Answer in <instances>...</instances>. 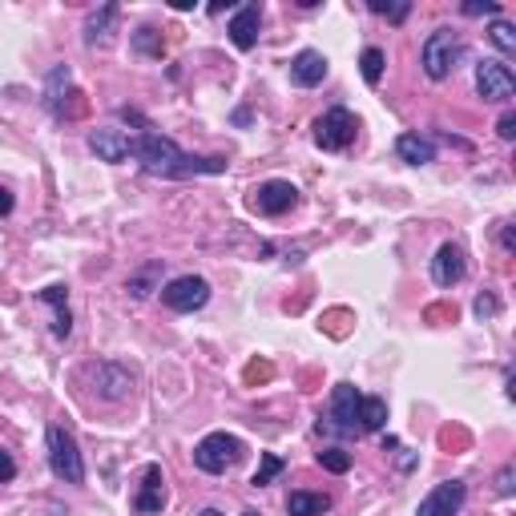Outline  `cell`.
I'll return each instance as SVG.
<instances>
[{"label":"cell","mask_w":516,"mask_h":516,"mask_svg":"<svg viewBox=\"0 0 516 516\" xmlns=\"http://www.w3.org/2000/svg\"><path fill=\"white\" fill-rule=\"evenodd\" d=\"M129 154H134L149 174H162V177H194V174L227 170V157H194L177 142H170V137H162V134H149V129L129 142Z\"/></svg>","instance_id":"1"},{"label":"cell","mask_w":516,"mask_h":516,"mask_svg":"<svg viewBox=\"0 0 516 516\" xmlns=\"http://www.w3.org/2000/svg\"><path fill=\"white\" fill-rule=\"evenodd\" d=\"M460 57H464V45H460L456 29H436L424 41V49H420V61H424V73L431 81H448V77H452Z\"/></svg>","instance_id":"2"},{"label":"cell","mask_w":516,"mask_h":516,"mask_svg":"<svg viewBox=\"0 0 516 516\" xmlns=\"http://www.w3.org/2000/svg\"><path fill=\"white\" fill-rule=\"evenodd\" d=\"M49 468H53V476L65 481V484L86 481V460H81V452H77V440H73V431L61 428V424L49 428Z\"/></svg>","instance_id":"3"},{"label":"cell","mask_w":516,"mask_h":516,"mask_svg":"<svg viewBox=\"0 0 516 516\" xmlns=\"http://www.w3.org/2000/svg\"><path fill=\"white\" fill-rule=\"evenodd\" d=\"M238 460H242V440L230 436V431H210V436L194 448V464H198L202 472H210V476L230 472Z\"/></svg>","instance_id":"4"},{"label":"cell","mask_w":516,"mask_h":516,"mask_svg":"<svg viewBox=\"0 0 516 516\" xmlns=\"http://www.w3.org/2000/svg\"><path fill=\"white\" fill-rule=\"evenodd\" d=\"M355 134H359V121H355L351 109H327L315 121V146L327 149V154H343L355 142Z\"/></svg>","instance_id":"5"},{"label":"cell","mask_w":516,"mask_h":516,"mask_svg":"<svg viewBox=\"0 0 516 516\" xmlns=\"http://www.w3.org/2000/svg\"><path fill=\"white\" fill-rule=\"evenodd\" d=\"M206 298H210V283H206L202 275H182L162 287V303L177 315L198 311V307H206Z\"/></svg>","instance_id":"6"},{"label":"cell","mask_w":516,"mask_h":516,"mask_svg":"<svg viewBox=\"0 0 516 516\" xmlns=\"http://www.w3.org/2000/svg\"><path fill=\"white\" fill-rule=\"evenodd\" d=\"M476 93L484 101H509L516 93V77L504 61H481L476 65Z\"/></svg>","instance_id":"7"},{"label":"cell","mask_w":516,"mask_h":516,"mask_svg":"<svg viewBox=\"0 0 516 516\" xmlns=\"http://www.w3.org/2000/svg\"><path fill=\"white\" fill-rule=\"evenodd\" d=\"M298 206V190L283 177H270V182H262L255 190V210L267 214V218H278V214L295 210Z\"/></svg>","instance_id":"8"},{"label":"cell","mask_w":516,"mask_h":516,"mask_svg":"<svg viewBox=\"0 0 516 516\" xmlns=\"http://www.w3.org/2000/svg\"><path fill=\"white\" fill-rule=\"evenodd\" d=\"M359 403L363 396L351 388V383H339V388L331 391V431H343V436H351V431H359Z\"/></svg>","instance_id":"9"},{"label":"cell","mask_w":516,"mask_h":516,"mask_svg":"<svg viewBox=\"0 0 516 516\" xmlns=\"http://www.w3.org/2000/svg\"><path fill=\"white\" fill-rule=\"evenodd\" d=\"M464 496H468V488L460 481H444L420 501L416 516H456L460 509H464Z\"/></svg>","instance_id":"10"},{"label":"cell","mask_w":516,"mask_h":516,"mask_svg":"<svg viewBox=\"0 0 516 516\" xmlns=\"http://www.w3.org/2000/svg\"><path fill=\"white\" fill-rule=\"evenodd\" d=\"M93 391L109 403H121V400H129V391H134V375L126 368H117V363H101V368L93 371Z\"/></svg>","instance_id":"11"},{"label":"cell","mask_w":516,"mask_h":516,"mask_svg":"<svg viewBox=\"0 0 516 516\" xmlns=\"http://www.w3.org/2000/svg\"><path fill=\"white\" fill-rule=\"evenodd\" d=\"M464 275H468L464 250H460L456 242H444V247L436 250V258H431V283L436 287H456Z\"/></svg>","instance_id":"12"},{"label":"cell","mask_w":516,"mask_h":516,"mask_svg":"<svg viewBox=\"0 0 516 516\" xmlns=\"http://www.w3.org/2000/svg\"><path fill=\"white\" fill-rule=\"evenodd\" d=\"M258 29H262V5H242L238 13L230 16V41H234V49H242V53H250L258 45Z\"/></svg>","instance_id":"13"},{"label":"cell","mask_w":516,"mask_h":516,"mask_svg":"<svg viewBox=\"0 0 516 516\" xmlns=\"http://www.w3.org/2000/svg\"><path fill=\"white\" fill-rule=\"evenodd\" d=\"M134 509L142 512V516H157L166 509V476H162V468L157 464H149L146 468V476H142V492L134 496Z\"/></svg>","instance_id":"14"},{"label":"cell","mask_w":516,"mask_h":516,"mask_svg":"<svg viewBox=\"0 0 516 516\" xmlns=\"http://www.w3.org/2000/svg\"><path fill=\"white\" fill-rule=\"evenodd\" d=\"M323 77H327V57H323V53L303 49L295 61H290V81H295L298 89H315V86H323Z\"/></svg>","instance_id":"15"},{"label":"cell","mask_w":516,"mask_h":516,"mask_svg":"<svg viewBox=\"0 0 516 516\" xmlns=\"http://www.w3.org/2000/svg\"><path fill=\"white\" fill-rule=\"evenodd\" d=\"M129 142H134V137H126L121 129H93L89 134V149L101 157V162H126Z\"/></svg>","instance_id":"16"},{"label":"cell","mask_w":516,"mask_h":516,"mask_svg":"<svg viewBox=\"0 0 516 516\" xmlns=\"http://www.w3.org/2000/svg\"><path fill=\"white\" fill-rule=\"evenodd\" d=\"M396 154H400L408 166H428V162H436V146H431V137H420V134H400V137H396Z\"/></svg>","instance_id":"17"},{"label":"cell","mask_w":516,"mask_h":516,"mask_svg":"<svg viewBox=\"0 0 516 516\" xmlns=\"http://www.w3.org/2000/svg\"><path fill=\"white\" fill-rule=\"evenodd\" d=\"M73 77H69V69L65 65H57V69L49 73V89H45V101H49V109L57 117H65V97H73Z\"/></svg>","instance_id":"18"},{"label":"cell","mask_w":516,"mask_h":516,"mask_svg":"<svg viewBox=\"0 0 516 516\" xmlns=\"http://www.w3.org/2000/svg\"><path fill=\"white\" fill-rule=\"evenodd\" d=\"M327 509H331V496H323V492H290L287 496L290 516H323Z\"/></svg>","instance_id":"19"},{"label":"cell","mask_w":516,"mask_h":516,"mask_svg":"<svg viewBox=\"0 0 516 516\" xmlns=\"http://www.w3.org/2000/svg\"><path fill=\"white\" fill-rule=\"evenodd\" d=\"M41 303L57 307V323H53V335H57V339H69L73 319H69V307H65V287H45V290H41Z\"/></svg>","instance_id":"20"},{"label":"cell","mask_w":516,"mask_h":516,"mask_svg":"<svg viewBox=\"0 0 516 516\" xmlns=\"http://www.w3.org/2000/svg\"><path fill=\"white\" fill-rule=\"evenodd\" d=\"M114 21H117V5H106L101 13H93L89 25H86V45L109 41V25H114Z\"/></svg>","instance_id":"21"},{"label":"cell","mask_w":516,"mask_h":516,"mask_svg":"<svg viewBox=\"0 0 516 516\" xmlns=\"http://www.w3.org/2000/svg\"><path fill=\"white\" fill-rule=\"evenodd\" d=\"M383 424H388V403L379 396H368L359 403V431H379Z\"/></svg>","instance_id":"22"},{"label":"cell","mask_w":516,"mask_h":516,"mask_svg":"<svg viewBox=\"0 0 516 516\" xmlns=\"http://www.w3.org/2000/svg\"><path fill=\"white\" fill-rule=\"evenodd\" d=\"M383 65H388V57H383V49H363V57H359V73H363V81L368 86H379L383 81Z\"/></svg>","instance_id":"23"},{"label":"cell","mask_w":516,"mask_h":516,"mask_svg":"<svg viewBox=\"0 0 516 516\" xmlns=\"http://www.w3.org/2000/svg\"><path fill=\"white\" fill-rule=\"evenodd\" d=\"M283 468H287V464H283V456H275V452H262V460H258V472H255V481H250V484H255V488L270 484L278 472H283Z\"/></svg>","instance_id":"24"},{"label":"cell","mask_w":516,"mask_h":516,"mask_svg":"<svg viewBox=\"0 0 516 516\" xmlns=\"http://www.w3.org/2000/svg\"><path fill=\"white\" fill-rule=\"evenodd\" d=\"M488 36H492V45H496L501 53H516V29H512L509 21H492Z\"/></svg>","instance_id":"25"},{"label":"cell","mask_w":516,"mask_h":516,"mask_svg":"<svg viewBox=\"0 0 516 516\" xmlns=\"http://www.w3.org/2000/svg\"><path fill=\"white\" fill-rule=\"evenodd\" d=\"M319 464L327 468V472H335V476H343L347 468H351V456L343 452V448H323V452H319Z\"/></svg>","instance_id":"26"},{"label":"cell","mask_w":516,"mask_h":516,"mask_svg":"<svg viewBox=\"0 0 516 516\" xmlns=\"http://www.w3.org/2000/svg\"><path fill=\"white\" fill-rule=\"evenodd\" d=\"M134 41H137V49H142V53H149V57H162V49H166V45L157 41L154 29H137Z\"/></svg>","instance_id":"27"},{"label":"cell","mask_w":516,"mask_h":516,"mask_svg":"<svg viewBox=\"0 0 516 516\" xmlns=\"http://www.w3.org/2000/svg\"><path fill=\"white\" fill-rule=\"evenodd\" d=\"M157 270H162V267H157V262H154V267H146L142 275H134V278H129V290H134L137 298H146V295H149V278H154Z\"/></svg>","instance_id":"28"},{"label":"cell","mask_w":516,"mask_h":516,"mask_svg":"<svg viewBox=\"0 0 516 516\" xmlns=\"http://www.w3.org/2000/svg\"><path fill=\"white\" fill-rule=\"evenodd\" d=\"M371 8L379 16H391V21H403V16L411 13V5H383V0H371Z\"/></svg>","instance_id":"29"},{"label":"cell","mask_w":516,"mask_h":516,"mask_svg":"<svg viewBox=\"0 0 516 516\" xmlns=\"http://www.w3.org/2000/svg\"><path fill=\"white\" fill-rule=\"evenodd\" d=\"M464 13L468 16H501V5H492V0H484V5H481V0H468Z\"/></svg>","instance_id":"30"},{"label":"cell","mask_w":516,"mask_h":516,"mask_svg":"<svg viewBox=\"0 0 516 516\" xmlns=\"http://www.w3.org/2000/svg\"><path fill=\"white\" fill-rule=\"evenodd\" d=\"M496 311H501V303H496L488 290H484V295H476V315L484 319V315H496Z\"/></svg>","instance_id":"31"},{"label":"cell","mask_w":516,"mask_h":516,"mask_svg":"<svg viewBox=\"0 0 516 516\" xmlns=\"http://www.w3.org/2000/svg\"><path fill=\"white\" fill-rule=\"evenodd\" d=\"M496 134H501L504 142H512L516 137V114H504L501 121H496Z\"/></svg>","instance_id":"32"},{"label":"cell","mask_w":516,"mask_h":516,"mask_svg":"<svg viewBox=\"0 0 516 516\" xmlns=\"http://www.w3.org/2000/svg\"><path fill=\"white\" fill-rule=\"evenodd\" d=\"M13 476H16V460L0 448V481H13Z\"/></svg>","instance_id":"33"},{"label":"cell","mask_w":516,"mask_h":516,"mask_svg":"<svg viewBox=\"0 0 516 516\" xmlns=\"http://www.w3.org/2000/svg\"><path fill=\"white\" fill-rule=\"evenodd\" d=\"M496 492H501V496H512V468H504V472H501V481H496Z\"/></svg>","instance_id":"34"},{"label":"cell","mask_w":516,"mask_h":516,"mask_svg":"<svg viewBox=\"0 0 516 516\" xmlns=\"http://www.w3.org/2000/svg\"><path fill=\"white\" fill-rule=\"evenodd\" d=\"M13 206H16V202H13V194H8L5 186H0V214H13Z\"/></svg>","instance_id":"35"},{"label":"cell","mask_w":516,"mask_h":516,"mask_svg":"<svg viewBox=\"0 0 516 516\" xmlns=\"http://www.w3.org/2000/svg\"><path fill=\"white\" fill-rule=\"evenodd\" d=\"M198 516H222V512H218V509H202Z\"/></svg>","instance_id":"36"}]
</instances>
